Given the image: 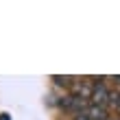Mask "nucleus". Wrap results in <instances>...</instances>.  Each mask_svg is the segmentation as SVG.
Returning <instances> with one entry per match:
<instances>
[{"mask_svg":"<svg viewBox=\"0 0 120 120\" xmlns=\"http://www.w3.org/2000/svg\"><path fill=\"white\" fill-rule=\"evenodd\" d=\"M109 87L105 85V81H96L94 83V94H92V105H98V107H103V109H107L109 111Z\"/></svg>","mask_w":120,"mask_h":120,"instance_id":"nucleus-1","label":"nucleus"},{"mask_svg":"<svg viewBox=\"0 0 120 120\" xmlns=\"http://www.w3.org/2000/svg\"><path fill=\"white\" fill-rule=\"evenodd\" d=\"M72 94L76 96V98H83V101H92V94H94V83L92 81H83V79H79L76 76V81L72 83Z\"/></svg>","mask_w":120,"mask_h":120,"instance_id":"nucleus-2","label":"nucleus"},{"mask_svg":"<svg viewBox=\"0 0 120 120\" xmlns=\"http://www.w3.org/2000/svg\"><path fill=\"white\" fill-rule=\"evenodd\" d=\"M83 116H87L90 120H105V118H109V111L98 107V105H90V107L83 111Z\"/></svg>","mask_w":120,"mask_h":120,"instance_id":"nucleus-3","label":"nucleus"},{"mask_svg":"<svg viewBox=\"0 0 120 120\" xmlns=\"http://www.w3.org/2000/svg\"><path fill=\"white\" fill-rule=\"evenodd\" d=\"M52 81L57 83V85H63V87H72V83L76 81V76H61V74H52Z\"/></svg>","mask_w":120,"mask_h":120,"instance_id":"nucleus-4","label":"nucleus"},{"mask_svg":"<svg viewBox=\"0 0 120 120\" xmlns=\"http://www.w3.org/2000/svg\"><path fill=\"white\" fill-rule=\"evenodd\" d=\"M72 103H74V94H66V96H61V98H59V107H61V109H66V111H70Z\"/></svg>","mask_w":120,"mask_h":120,"instance_id":"nucleus-5","label":"nucleus"},{"mask_svg":"<svg viewBox=\"0 0 120 120\" xmlns=\"http://www.w3.org/2000/svg\"><path fill=\"white\" fill-rule=\"evenodd\" d=\"M109 81H114V85H116V92H120V74L118 76H107Z\"/></svg>","mask_w":120,"mask_h":120,"instance_id":"nucleus-6","label":"nucleus"},{"mask_svg":"<svg viewBox=\"0 0 120 120\" xmlns=\"http://www.w3.org/2000/svg\"><path fill=\"white\" fill-rule=\"evenodd\" d=\"M72 120H90V118L83 116V114H79V116H72Z\"/></svg>","mask_w":120,"mask_h":120,"instance_id":"nucleus-7","label":"nucleus"},{"mask_svg":"<svg viewBox=\"0 0 120 120\" xmlns=\"http://www.w3.org/2000/svg\"><path fill=\"white\" fill-rule=\"evenodd\" d=\"M0 120H11V116L9 114H0Z\"/></svg>","mask_w":120,"mask_h":120,"instance_id":"nucleus-8","label":"nucleus"},{"mask_svg":"<svg viewBox=\"0 0 120 120\" xmlns=\"http://www.w3.org/2000/svg\"><path fill=\"white\" fill-rule=\"evenodd\" d=\"M116 111H118V114H120V101H118V109H116Z\"/></svg>","mask_w":120,"mask_h":120,"instance_id":"nucleus-9","label":"nucleus"}]
</instances>
